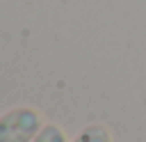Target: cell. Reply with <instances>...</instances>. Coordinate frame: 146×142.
Returning <instances> with one entry per match:
<instances>
[{
    "mask_svg": "<svg viewBox=\"0 0 146 142\" xmlns=\"http://www.w3.org/2000/svg\"><path fill=\"white\" fill-rule=\"evenodd\" d=\"M75 142H112V137H110V131L105 128V126H87L80 135H78V140Z\"/></svg>",
    "mask_w": 146,
    "mask_h": 142,
    "instance_id": "obj_2",
    "label": "cell"
},
{
    "mask_svg": "<svg viewBox=\"0 0 146 142\" xmlns=\"http://www.w3.org/2000/svg\"><path fill=\"white\" fill-rule=\"evenodd\" d=\"M34 142H66V137H64V133H62L59 126L48 124V126H43V128L36 133V140H34Z\"/></svg>",
    "mask_w": 146,
    "mask_h": 142,
    "instance_id": "obj_3",
    "label": "cell"
},
{
    "mask_svg": "<svg viewBox=\"0 0 146 142\" xmlns=\"http://www.w3.org/2000/svg\"><path fill=\"white\" fill-rule=\"evenodd\" d=\"M41 126V115L30 108H16L0 117V142H30Z\"/></svg>",
    "mask_w": 146,
    "mask_h": 142,
    "instance_id": "obj_1",
    "label": "cell"
}]
</instances>
